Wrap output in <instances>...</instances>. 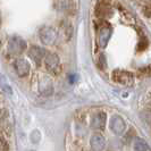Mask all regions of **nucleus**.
Segmentation results:
<instances>
[{
  "label": "nucleus",
  "mask_w": 151,
  "mask_h": 151,
  "mask_svg": "<svg viewBox=\"0 0 151 151\" xmlns=\"http://www.w3.org/2000/svg\"><path fill=\"white\" fill-rule=\"evenodd\" d=\"M43 63H45V69L53 75H58L61 72L60 60L56 53L47 52L45 56V59H43Z\"/></svg>",
  "instance_id": "1"
},
{
  "label": "nucleus",
  "mask_w": 151,
  "mask_h": 151,
  "mask_svg": "<svg viewBox=\"0 0 151 151\" xmlns=\"http://www.w3.org/2000/svg\"><path fill=\"white\" fill-rule=\"evenodd\" d=\"M111 77H113L114 82L122 84V85H125V86H131L134 83V75H133V73H131L129 70L116 69L113 72Z\"/></svg>",
  "instance_id": "2"
},
{
  "label": "nucleus",
  "mask_w": 151,
  "mask_h": 151,
  "mask_svg": "<svg viewBox=\"0 0 151 151\" xmlns=\"http://www.w3.org/2000/svg\"><path fill=\"white\" fill-rule=\"evenodd\" d=\"M100 23H99V45L101 48H105L110 39V35H111V27L110 25L107 22H105L104 19H99Z\"/></svg>",
  "instance_id": "3"
},
{
  "label": "nucleus",
  "mask_w": 151,
  "mask_h": 151,
  "mask_svg": "<svg viewBox=\"0 0 151 151\" xmlns=\"http://www.w3.org/2000/svg\"><path fill=\"white\" fill-rule=\"evenodd\" d=\"M26 49V42L19 37H12L8 41V51L12 55H21Z\"/></svg>",
  "instance_id": "4"
},
{
  "label": "nucleus",
  "mask_w": 151,
  "mask_h": 151,
  "mask_svg": "<svg viewBox=\"0 0 151 151\" xmlns=\"http://www.w3.org/2000/svg\"><path fill=\"white\" fill-rule=\"evenodd\" d=\"M40 40L45 45H52L57 40V32L51 26H45L39 32Z\"/></svg>",
  "instance_id": "5"
},
{
  "label": "nucleus",
  "mask_w": 151,
  "mask_h": 151,
  "mask_svg": "<svg viewBox=\"0 0 151 151\" xmlns=\"http://www.w3.org/2000/svg\"><path fill=\"white\" fill-rule=\"evenodd\" d=\"M56 9L67 16H73L76 13V4L74 0H57Z\"/></svg>",
  "instance_id": "6"
},
{
  "label": "nucleus",
  "mask_w": 151,
  "mask_h": 151,
  "mask_svg": "<svg viewBox=\"0 0 151 151\" xmlns=\"http://www.w3.org/2000/svg\"><path fill=\"white\" fill-rule=\"evenodd\" d=\"M113 14V9L109 6V4L107 1L101 0L96 7V16L99 19H105L110 17Z\"/></svg>",
  "instance_id": "7"
},
{
  "label": "nucleus",
  "mask_w": 151,
  "mask_h": 151,
  "mask_svg": "<svg viewBox=\"0 0 151 151\" xmlns=\"http://www.w3.org/2000/svg\"><path fill=\"white\" fill-rule=\"evenodd\" d=\"M45 53H47V51L43 48L39 47V45H32L29 49V56H30V58L37 65H41L42 64V61L45 59Z\"/></svg>",
  "instance_id": "8"
},
{
  "label": "nucleus",
  "mask_w": 151,
  "mask_h": 151,
  "mask_svg": "<svg viewBox=\"0 0 151 151\" xmlns=\"http://www.w3.org/2000/svg\"><path fill=\"white\" fill-rule=\"evenodd\" d=\"M14 68H15L16 74L19 76V77H25V76H27L31 69L29 61L23 59V58L16 59L15 63H14Z\"/></svg>",
  "instance_id": "9"
},
{
  "label": "nucleus",
  "mask_w": 151,
  "mask_h": 151,
  "mask_svg": "<svg viewBox=\"0 0 151 151\" xmlns=\"http://www.w3.org/2000/svg\"><path fill=\"white\" fill-rule=\"evenodd\" d=\"M107 122V115L102 111L94 114L91 118V127L96 131H101L105 129Z\"/></svg>",
  "instance_id": "10"
},
{
  "label": "nucleus",
  "mask_w": 151,
  "mask_h": 151,
  "mask_svg": "<svg viewBox=\"0 0 151 151\" xmlns=\"http://www.w3.org/2000/svg\"><path fill=\"white\" fill-rule=\"evenodd\" d=\"M109 126H110V129L113 131L114 133H116V134H123V133L125 132V129H126V124H125V122H124V119L122 118L121 116H118V115L113 116Z\"/></svg>",
  "instance_id": "11"
},
{
  "label": "nucleus",
  "mask_w": 151,
  "mask_h": 151,
  "mask_svg": "<svg viewBox=\"0 0 151 151\" xmlns=\"http://www.w3.org/2000/svg\"><path fill=\"white\" fill-rule=\"evenodd\" d=\"M39 91L40 93L45 94V96H49L53 92V86H52V82L49 77H42L39 82Z\"/></svg>",
  "instance_id": "12"
},
{
  "label": "nucleus",
  "mask_w": 151,
  "mask_h": 151,
  "mask_svg": "<svg viewBox=\"0 0 151 151\" xmlns=\"http://www.w3.org/2000/svg\"><path fill=\"white\" fill-rule=\"evenodd\" d=\"M91 148L94 151H101L102 149H105V145H106V141H105V137L101 135V134H94V135L91 137Z\"/></svg>",
  "instance_id": "13"
},
{
  "label": "nucleus",
  "mask_w": 151,
  "mask_h": 151,
  "mask_svg": "<svg viewBox=\"0 0 151 151\" xmlns=\"http://www.w3.org/2000/svg\"><path fill=\"white\" fill-rule=\"evenodd\" d=\"M10 132V123L8 121V111H0V135Z\"/></svg>",
  "instance_id": "14"
},
{
  "label": "nucleus",
  "mask_w": 151,
  "mask_h": 151,
  "mask_svg": "<svg viewBox=\"0 0 151 151\" xmlns=\"http://www.w3.org/2000/svg\"><path fill=\"white\" fill-rule=\"evenodd\" d=\"M61 29H63L64 35L66 37V40H69V39L72 38V35H73V26H72L70 23L67 22V21L63 22V24H61Z\"/></svg>",
  "instance_id": "15"
},
{
  "label": "nucleus",
  "mask_w": 151,
  "mask_h": 151,
  "mask_svg": "<svg viewBox=\"0 0 151 151\" xmlns=\"http://www.w3.org/2000/svg\"><path fill=\"white\" fill-rule=\"evenodd\" d=\"M149 149L147 142L142 139H136L134 141V150L135 151H147Z\"/></svg>",
  "instance_id": "16"
},
{
  "label": "nucleus",
  "mask_w": 151,
  "mask_h": 151,
  "mask_svg": "<svg viewBox=\"0 0 151 151\" xmlns=\"http://www.w3.org/2000/svg\"><path fill=\"white\" fill-rule=\"evenodd\" d=\"M0 151H8L7 141L4 137H1V135H0Z\"/></svg>",
  "instance_id": "17"
},
{
  "label": "nucleus",
  "mask_w": 151,
  "mask_h": 151,
  "mask_svg": "<svg viewBox=\"0 0 151 151\" xmlns=\"http://www.w3.org/2000/svg\"><path fill=\"white\" fill-rule=\"evenodd\" d=\"M1 85H2V88H4V90H5V92H8L9 94H12V89H10V86L8 85V83H6V82H4V80L1 81Z\"/></svg>",
  "instance_id": "18"
},
{
  "label": "nucleus",
  "mask_w": 151,
  "mask_h": 151,
  "mask_svg": "<svg viewBox=\"0 0 151 151\" xmlns=\"http://www.w3.org/2000/svg\"><path fill=\"white\" fill-rule=\"evenodd\" d=\"M143 13H144V14H145V16H147L148 18H150V7H149V6H147V7H144Z\"/></svg>",
  "instance_id": "19"
},
{
  "label": "nucleus",
  "mask_w": 151,
  "mask_h": 151,
  "mask_svg": "<svg viewBox=\"0 0 151 151\" xmlns=\"http://www.w3.org/2000/svg\"><path fill=\"white\" fill-rule=\"evenodd\" d=\"M99 65H100V67L104 68V66H105V57H104V55H101L100 56V59H99Z\"/></svg>",
  "instance_id": "20"
}]
</instances>
